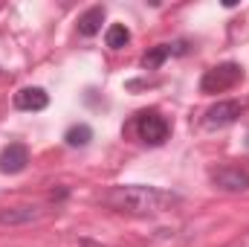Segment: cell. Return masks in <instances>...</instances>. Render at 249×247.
Returning <instances> with one entry per match:
<instances>
[{
  "instance_id": "1",
  "label": "cell",
  "mask_w": 249,
  "mask_h": 247,
  "mask_svg": "<svg viewBox=\"0 0 249 247\" xmlns=\"http://www.w3.org/2000/svg\"><path fill=\"white\" fill-rule=\"evenodd\" d=\"M183 198L177 192H168V189H160V186H142V184H127V186H113L107 195H105V204L116 212L124 215H160V212H168L180 204Z\"/></svg>"
},
{
  "instance_id": "2",
  "label": "cell",
  "mask_w": 249,
  "mask_h": 247,
  "mask_svg": "<svg viewBox=\"0 0 249 247\" xmlns=\"http://www.w3.org/2000/svg\"><path fill=\"white\" fill-rule=\"evenodd\" d=\"M244 79V67L235 62H223V64H214L203 73L200 79V90L203 93H223V90H232L238 82Z\"/></svg>"
},
{
  "instance_id": "3",
  "label": "cell",
  "mask_w": 249,
  "mask_h": 247,
  "mask_svg": "<svg viewBox=\"0 0 249 247\" xmlns=\"http://www.w3.org/2000/svg\"><path fill=\"white\" fill-rule=\"evenodd\" d=\"M133 125H136V134L145 145H162L171 134V123L160 111H142Z\"/></svg>"
},
{
  "instance_id": "4",
  "label": "cell",
  "mask_w": 249,
  "mask_h": 247,
  "mask_svg": "<svg viewBox=\"0 0 249 247\" xmlns=\"http://www.w3.org/2000/svg\"><path fill=\"white\" fill-rule=\"evenodd\" d=\"M53 209L47 204H20V206H3L0 209V227H29L50 215Z\"/></svg>"
},
{
  "instance_id": "5",
  "label": "cell",
  "mask_w": 249,
  "mask_h": 247,
  "mask_svg": "<svg viewBox=\"0 0 249 247\" xmlns=\"http://www.w3.org/2000/svg\"><path fill=\"white\" fill-rule=\"evenodd\" d=\"M209 178L223 192H247L249 189V172L241 166H217V169H212Z\"/></svg>"
},
{
  "instance_id": "6",
  "label": "cell",
  "mask_w": 249,
  "mask_h": 247,
  "mask_svg": "<svg viewBox=\"0 0 249 247\" xmlns=\"http://www.w3.org/2000/svg\"><path fill=\"white\" fill-rule=\"evenodd\" d=\"M241 111H244V105H241V102H235V99L217 102V105H212V108L206 111V117H203V125H206V128H226V125L238 123Z\"/></svg>"
},
{
  "instance_id": "7",
  "label": "cell",
  "mask_w": 249,
  "mask_h": 247,
  "mask_svg": "<svg viewBox=\"0 0 249 247\" xmlns=\"http://www.w3.org/2000/svg\"><path fill=\"white\" fill-rule=\"evenodd\" d=\"M29 166V148L23 143H9L0 151V172L3 175H20Z\"/></svg>"
},
{
  "instance_id": "8",
  "label": "cell",
  "mask_w": 249,
  "mask_h": 247,
  "mask_svg": "<svg viewBox=\"0 0 249 247\" xmlns=\"http://www.w3.org/2000/svg\"><path fill=\"white\" fill-rule=\"evenodd\" d=\"M50 105V93L44 87H20L15 93V108L18 111H44Z\"/></svg>"
},
{
  "instance_id": "9",
  "label": "cell",
  "mask_w": 249,
  "mask_h": 247,
  "mask_svg": "<svg viewBox=\"0 0 249 247\" xmlns=\"http://www.w3.org/2000/svg\"><path fill=\"white\" fill-rule=\"evenodd\" d=\"M183 53H186V41H177V44H160V47H154V50H148V53L142 56V67H145V70H157L168 56H183Z\"/></svg>"
},
{
  "instance_id": "10",
  "label": "cell",
  "mask_w": 249,
  "mask_h": 247,
  "mask_svg": "<svg viewBox=\"0 0 249 247\" xmlns=\"http://www.w3.org/2000/svg\"><path fill=\"white\" fill-rule=\"evenodd\" d=\"M102 23H105V6H90V9L78 18V35L93 38V35L102 32Z\"/></svg>"
},
{
  "instance_id": "11",
  "label": "cell",
  "mask_w": 249,
  "mask_h": 247,
  "mask_svg": "<svg viewBox=\"0 0 249 247\" xmlns=\"http://www.w3.org/2000/svg\"><path fill=\"white\" fill-rule=\"evenodd\" d=\"M90 140H93V128L87 123L70 125L67 134H64V143H67L70 148H84V145H90Z\"/></svg>"
},
{
  "instance_id": "12",
  "label": "cell",
  "mask_w": 249,
  "mask_h": 247,
  "mask_svg": "<svg viewBox=\"0 0 249 247\" xmlns=\"http://www.w3.org/2000/svg\"><path fill=\"white\" fill-rule=\"evenodd\" d=\"M105 44L110 47V50H122L130 44V29L124 26V23H113V26H107V32H105Z\"/></svg>"
}]
</instances>
